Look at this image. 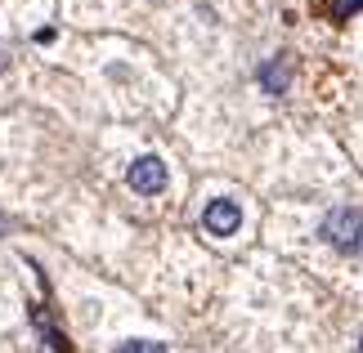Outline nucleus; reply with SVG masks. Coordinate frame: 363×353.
Instances as JSON below:
<instances>
[{
    "mask_svg": "<svg viewBox=\"0 0 363 353\" xmlns=\"http://www.w3.org/2000/svg\"><path fill=\"white\" fill-rule=\"evenodd\" d=\"M318 233H323V242H332L337 250L363 260V210H350V206L328 210V219H323V228H318Z\"/></svg>",
    "mask_w": 363,
    "mask_h": 353,
    "instance_id": "nucleus-1",
    "label": "nucleus"
},
{
    "mask_svg": "<svg viewBox=\"0 0 363 353\" xmlns=\"http://www.w3.org/2000/svg\"><path fill=\"white\" fill-rule=\"evenodd\" d=\"M202 228L211 233V237H233L242 228V210L238 202H229V197H220V202H211L202 210Z\"/></svg>",
    "mask_w": 363,
    "mask_h": 353,
    "instance_id": "nucleus-2",
    "label": "nucleus"
},
{
    "mask_svg": "<svg viewBox=\"0 0 363 353\" xmlns=\"http://www.w3.org/2000/svg\"><path fill=\"white\" fill-rule=\"evenodd\" d=\"M130 188L144 192V197H157V192L166 188V166H162L157 157H139V161L130 166Z\"/></svg>",
    "mask_w": 363,
    "mask_h": 353,
    "instance_id": "nucleus-3",
    "label": "nucleus"
},
{
    "mask_svg": "<svg viewBox=\"0 0 363 353\" xmlns=\"http://www.w3.org/2000/svg\"><path fill=\"white\" fill-rule=\"evenodd\" d=\"M260 86L269 90V94H283V90H287V67L278 63V59L264 63V67H260Z\"/></svg>",
    "mask_w": 363,
    "mask_h": 353,
    "instance_id": "nucleus-4",
    "label": "nucleus"
},
{
    "mask_svg": "<svg viewBox=\"0 0 363 353\" xmlns=\"http://www.w3.org/2000/svg\"><path fill=\"white\" fill-rule=\"evenodd\" d=\"M117 353H166V345H152V340H130V345H121Z\"/></svg>",
    "mask_w": 363,
    "mask_h": 353,
    "instance_id": "nucleus-5",
    "label": "nucleus"
},
{
    "mask_svg": "<svg viewBox=\"0 0 363 353\" xmlns=\"http://www.w3.org/2000/svg\"><path fill=\"white\" fill-rule=\"evenodd\" d=\"M359 353H363V340H359Z\"/></svg>",
    "mask_w": 363,
    "mask_h": 353,
    "instance_id": "nucleus-6",
    "label": "nucleus"
}]
</instances>
